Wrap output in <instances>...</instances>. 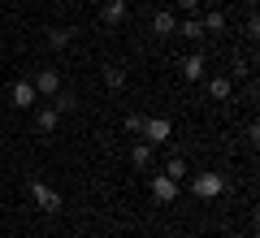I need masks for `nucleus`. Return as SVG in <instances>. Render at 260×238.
Returning <instances> with one entry per match:
<instances>
[{
	"instance_id": "nucleus-1",
	"label": "nucleus",
	"mask_w": 260,
	"mask_h": 238,
	"mask_svg": "<svg viewBox=\"0 0 260 238\" xmlns=\"http://www.w3.org/2000/svg\"><path fill=\"white\" fill-rule=\"evenodd\" d=\"M169 134H174V126H169V117H143V143L148 147H165Z\"/></svg>"
},
{
	"instance_id": "nucleus-2",
	"label": "nucleus",
	"mask_w": 260,
	"mask_h": 238,
	"mask_svg": "<svg viewBox=\"0 0 260 238\" xmlns=\"http://www.w3.org/2000/svg\"><path fill=\"white\" fill-rule=\"evenodd\" d=\"M191 191H195V199H217V195L225 191V178L221 174H195L191 178Z\"/></svg>"
},
{
	"instance_id": "nucleus-3",
	"label": "nucleus",
	"mask_w": 260,
	"mask_h": 238,
	"mask_svg": "<svg viewBox=\"0 0 260 238\" xmlns=\"http://www.w3.org/2000/svg\"><path fill=\"white\" fill-rule=\"evenodd\" d=\"M30 199H35L39 212H61V208H65V203H61V191H52L48 182H30Z\"/></svg>"
},
{
	"instance_id": "nucleus-4",
	"label": "nucleus",
	"mask_w": 260,
	"mask_h": 238,
	"mask_svg": "<svg viewBox=\"0 0 260 238\" xmlns=\"http://www.w3.org/2000/svg\"><path fill=\"white\" fill-rule=\"evenodd\" d=\"M9 100L18 104V109H35V104H39V91H35L30 78H18V83L9 87Z\"/></svg>"
},
{
	"instance_id": "nucleus-5",
	"label": "nucleus",
	"mask_w": 260,
	"mask_h": 238,
	"mask_svg": "<svg viewBox=\"0 0 260 238\" xmlns=\"http://www.w3.org/2000/svg\"><path fill=\"white\" fill-rule=\"evenodd\" d=\"M152 195H156V203H165V208H169V203L178 199V182H174V178H165V174H156V178H152Z\"/></svg>"
},
{
	"instance_id": "nucleus-6",
	"label": "nucleus",
	"mask_w": 260,
	"mask_h": 238,
	"mask_svg": "<svg viewBox=\"0 0 260 238\" xmlns=\"http://www.w3.org/2000/svg\"><path fill=\"white\" fill-rule=\"evenodd\" d=\"M30 83H35L39 95H56V91H61V74H56V70H39Z\"/></svg>"
},
{
	"instance_id": "nucleus-7",
	"label": "nucleus",
	"mask_w": 260,
	"mask_h": 238,
	"mask_svg": "<svg viewBox=\"0 0 260 238\" xmlns=\"http://www.w3.org/2000/svg\"><path fill=\"white\" fill-rule=\"evenodd\" d=\"M35 126L44 130V134H52V130L61 126V113H56V104H44V109H35Z\"/></svg>"
},
{
	"instance_id": "nucleus-8",
	"label": "nucleus",
	"mask_w": 260,
	"mask_h": 238,
	"mask_svg": "<svg viewBox=\"0 0 260 238\" xmlns=\"http://www.w3.org/2000/svg\"><path fill=\"white\" fill-rule=\"evenodd\" d=\"M152 30H156V35H174V30H178V13H174V9H156Z\"/></svg>"
},
{
	"instance_id": "nucleus-9",
	"label": "nucleus",
	"mask_w": 260,
	"mask_h": 238,
	"mask_svg": "<svg viewBox=\"0 0 260 238\" xmlns=\"http://www.w3.org/2000/svg\"><path fill=\"white\" fill-rule=\"evenodd\" d=\"M174 35H182V39H204V22L195 18V13H186L182 22H178V30Z\"/></svg>"
},
{
	"instance_id": "nucleus-10",
	"label": "nucleus",
	"mask_w": 260,
	"mask_h": 238,
	"mask_svg": "<svg viewBox=\"0 0 260 238\" xmlns=\"http://www.w3.org/2000/svg\"><path fill=\"white\" fill-rule=\"evenodd\" d=\"M204 70H208V65H204V56H200V52L182 61V78H186V83H200V78H204Z\"/></svg>"
},
{
	"instance_id": "nucleus-11",
	"label": "nucleus",
	"mask_w": 260,
	"mask_h": 238,
	"mask_svg": "<svg viewBox=\"0 0 260 238\" xmlns=\"http://www.w3.org/2000/svg\"><path fill=\"white\" fill-rule=\"evenodd\" d=\"M100 18L109 22V26H117V22H126V0H104Z\"/></svg>"
},
{
	"instance_id": "nucleus-12",
	"label": "nucleus",
	"mask_w": 260,
	"mask_h": 238,
	"mask_svg": "<svg viewBox=\"0 0 260 238\" xmlns=\"http://www.w3.org/2000/svg\"><path fill=\"white\" fill-rule=\"evenodd\" d=\"M130 165H135V169H148L152 165V147L143 143V139H139V143H130Z\"/></svg>"
},
{
	"instance_id": "nucleus-13",
	"label": "nucleus",
	"mask_w": 260,
	"mask_h": 238,
	"mask_svg": "<svg viewBox=\"0 0 260 238\" xmlns=\"http://www.w3.org/2000/svg\"><path fill=\"white\" fill-rule=\"evenodd\" d=\"M230 91H234V83L225 78V74H217V78H208V95H213V100H230Z\"/></svg>"
},
{
	"instance_id": "nucleus-14",
	"label": "nucleus",
	"mask_w": 260,
	"mask_h": 238,
	"mask_svg": "<svg viewBox=\"0 0 260 238\" xmlns=\"http://www.w3.org/2000/svg\"><path fill=\"white\" fill-rule=\"evenodd\" d=\"M104 87H109V91H121V87H126V70H121V65H109V70H104Z\"/></svg>"
},
{
	"instance_id": "nucleus-15",
	"label": "nucleus",
	"mask_w": 260,
	"mask_h": 238,
	"mask_svg": "<svg viewBox=\"0 0 260 238\" xmlns=\"http://www.w3.org/2000/svg\"><path fill=\"white\" fill-rule=\"evenodd\" d=\"M70 39H74L70 26H52V30H48V48H70Z\"/></svg>"
},
{
	"instance_id": "nucleus-16",
	"label": "nucleus",
	"mask_w": 260,
	"mask_h": 238,
	"mask_svg": "<svg viewBox=\"0 0 260 238\" xmlns=\"http://www.w3.org/2000/svg\"><path fill=\"white\" fill-rule=\"evenodd\" d=\"M52 100H56V113H74V109H78V95H74V91H56Z\"/></svg>"
},
{
	"instance_id": "nucleus-17",
	"label": "nucleus",
	"mask_w": 260,
	"mask_h": 238,
	"mask_svg": "<svg viewBox=\"0 0 260 238\" xmlns=\"http://www.w3.org/2000/svg\"><path fill=\"white\" fill-rule=\"evenodd\" d=\"M186 174H191V169H186V160H182V156H174V160L165 165V178H174V182H182Z\"/></svg>"
},
{
	"instance_id": "nucleus-18",
	"label": "nucleus",
	"mask_w": 260,
	"mask_h": 238,
	"mask_svg": "<svg viewBox=\"0 0 260 238\" xmlns=\"http://www.w3.org/2000/svg\"><path fill=\"white\" fill-rule=\"evenodd\" d=\"M221 30H225V13H208V18H204V35H221Z\"/></svg>"
},
{
	"instance_id": "nucleus-19",
	"label": "nucleus",
	"mask_w": 260,
	"mask_h": 238,
	"mask_svg": "<svg viewBox=\"0 0 260 238\" xmlns=\"http://www.w3.org/2000/svg\"><path fill=\"white\" fill-rule=\"evenodd\" d=\"M126 134H130V139L143 134V113H126Z\"/></svg>"
},
{
	"instance_id": "nucleus-20",
	"label": "nucleus",
	"mask_w": 260,
	"mask_h": 238,
	"mask_svg": "<svg viewBox=\"0 0 260 238\" xmlns=\"http://www.w3.org/2000/svg\"><path fill=\"white\" fill-rule=\"evenodd\" d=\"M174 5H178L182 13H195V9H200V0H174Z\"/></svg>"
}]
</instances>
